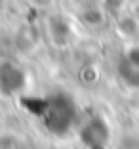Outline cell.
I'll use <instances>...</instances> for the list:
<instances>
[{
	"instance_id": "obj_2",
	"label": "cell",
	"mask_w": 139,
	"mask_h": 149,
	"mask_svg": "<svg viewBox=\"0 0 139 149\" xmlns=\"http://www.w3.org/2000/svg\"><path fill=\"white\" fill-rule=\"evenodd\" d=\"M124 6H126V0H103V10L111 15H118L124 10Z\"/></svg>"
},
{
	"instance_id": "obj_1",
	"label": "cell",
	"mask_w": 139,
	"mask_h": 149,
	"mask_svg": "<svg viewBox=\"0 0 139 149\" xmlns=\"http://www.w3.org/2000/svg\"><path fill=\"white\" fill-rule=\"evenodd\" d=\"M74 117V107L67 97H55L48 103L46 109V123L48 128L53 132H65L71 126Z\"/></svg>"
},
{
	"instance_id": "obj_3",
	"label": "cell",
	"mask_w": 139,
	"mask_h": 149,
	"mask_svg": "<svg viewBox=\"0 0 139 149\" xmlns=\"http://www.w3.org/2000/svg\"><path fill=\"white\" fill-rule=\"evenodd\" d=\"M128 63L139 69V44L133 46V48H130V52H128Z\"/></svg>"
}]
</instances>
